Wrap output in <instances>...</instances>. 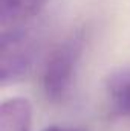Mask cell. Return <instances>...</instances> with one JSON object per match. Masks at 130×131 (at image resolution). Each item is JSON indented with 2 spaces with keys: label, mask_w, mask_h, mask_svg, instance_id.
<instances>
[{
  "label": "cell",
  "mask_w": 130,
  "mask_h": 131,
  "mask_svg": "<svg viewBox=\"0 0 130 131\" xmlns=\"http://www.w3.org/2000/svg\"><path fill=\"white\" fill-rule=\"evenodd\" d=\"M84 52V32L77 31L64 38L49 55L43 69V92L52 102H61L70 93Z\"/></svg>",
  "instance_id": "6da1fadb"
},
{
  "label": "cell",
  "mask_w": 130,
  "mask_h": 131,
  "mask_svg": "<svg viewBox=\"0 0 130 131\" xmlns=\"http://www.w3.org/2000/svg\"><path fill=\"white\" fill-rule=\"evenodd\" d=\"M46 0H0L2 31L23 26L44 6Z\"/></svg>",
  "instance_id": "3957f363"
},
{
  "label": "cell",
  "mask_w": 130,
  "mask_h": 131,
  "mask_svg": "<svg viewBox=\"0 0 130 131\" xmlns=\"http://www.w3.org/2000/svg\"><path fill=\"white\" fill-rule=\"evenodd\" d=\"M38 52V43L23 26L2 31L0 38V82L15 84L31 70Z\"/></svg>",
  "instance_id": "7a4b0ae2"
},
{
  "label": "cell",
  "mask_w": 130,
  "mask_h": 131,
  "mask_svg": "<svg viewBox=\"0 0 130 131\" xmlns=\"http://www.w3.org/2000/svg\"><path fill=\"white\" fill-rule=\"evenodd\" d=\"M106 92L113 110L130 117V67L115 70L106 81Z\"/></svg>",
  "instance_id": "5b68a950"
},
{
  "label": "cell",
  "mask_w": 130,
  "mask_h": 131,
  "mask_svg": "<svg viewBox=\"0 0 130 131\" xmlns=\"http://www.w3.org/2000/svg\"><path fill=\"white\" fill-rule=\"evenodd\" d=\"M43 131H84V130H78V128H67V127H49Z\"/></svg>",
  "instance_id": "8992f818"
},
{
  "label": "cell",
  "mask_w": 130,
  "mask_h": 131,
  "mask_svg": "<svg viewBox=\"0 0 130 131\" xmlns=\"http://www.w3.org/2000/svg\"><path fill=\"white\" fill-rule=\"evenodd\" d=\"M32 105L25 98L8 99L0 107V131H31Z\"/></svg>",
  "instance_id": "277c9868"
}]
</instances>
